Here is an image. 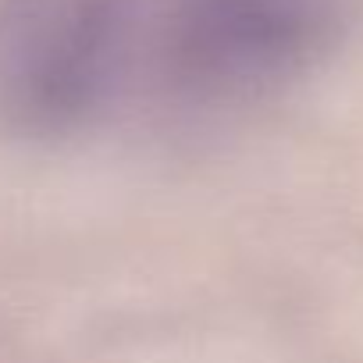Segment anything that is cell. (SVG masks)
<instances>
[{"label": "cell", "mask_w": 363, "mask_h": 363, "mask_svg": "<svg viewBox=\"0 0 363 363\" xmlns=\"http://www.w3.org/2000/svg\"><path fill=\"white\" fill-rule=\"evenodd\" d=\"M359 0H0V121L143 132L246 111L320 65Z\"/></svg>", "instance_id": "6da1fadb"}]
</instances>
